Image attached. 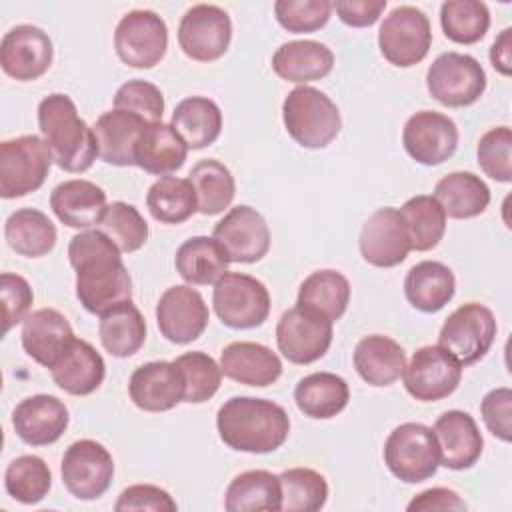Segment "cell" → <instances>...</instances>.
<instances>
[{
	"label": "cell",
	"instance_id": "1",
	"mask_svg": "<svg viewBox=\"0 0 512 512\" xmlns=\"http://www.w3.org/2000/svg\"><path fill=\"white\" fill-rule=\"evenodd\" d=\"M120 254L98 228L70 238L68 260L76 272V298L90 314L104 316L132 300V278Z\"/></svg>",
	"mask_w": 512,
	"mask_h": 512
},
{
	"label": "cell",
	"instance_id": "2",
	"mask_svg": "<svg viewBox=\"0 0 512 512\" xmlns=\"http://www.w3.org/2000/svg\"><path fill=\"white\" fill-rule=\"evenodd\" d=\"M216 430L220 440L248 454H268L278 450L290 434L288 412L266 398L232 396L216 414Z\"/></svg>",
	"mask_w": 512,
	"mask_h": 512
},
{
	"label": "cell",
	"instance_id": "3",
	"mask_svg": "<svg viewBox=\"0 0 512 512\" xmlns=\"http://www.w3.org/2000/svg\"><path fill=\"white\" fill-rule=\"evenodd\" d=\"M38 128L52 158L64 172H86L98 158L94 130L80 118L70 96L54 92L38 104Z\"/></svg>",
	"mask_w": 512,
	"mask_h": 512
},
{
	"label": "cell",
	"instance_id": "4",
	"mask_svg": "<svg viewBox=\"0 0 512 512\" xmlns=\"http://www.w3.org/2000/svg\"><path fill=\"white\" fill-rule=\"evenodd\" d=\"M282 120L290 138L302 148H326L342 128L338 106L314 86H298L282 102Z\"/></svg>",
	"mask_w": 512,
	"mask_h": 512
},
{
	"label": "cell",
	"instance_id": "5",
	"mask_svg": "<svg viewBox=\"0 0 512 512\" xmlns=\"http://www.w3.org/2000/svg\"><path fill=\"white\" fill-rule=\"evenodd\" d=\"M384 464L394 478L418 484L432 478L440 466V450L434 430L420 422L396 426L384 442Z\"/></svg>",
	"mask_w": 512,
	"mask_h": 512
},
{
	"label": "cell",
	"instance_id": "6",
	"mask_svg": "<svg viewBox=\"0 0 512 512\" xmlns=\"http://www.w3.org/2000/svg\"><path fill=\"white\" fill-rule=\"evenodd\" d=\"M54 158L36 134H24L0 144V196L4 200L22 198L36 192L52 166Z\"/></svg>",
	"mask_w": 512,
	"mask_h": 512
},
{
	"label": "cell",
	"instance_id": "7",
	"mask_svg": "<svg viewBox=\"0 0 512 512\" xmlns=\"http://www.w3.org/2000/svg\"><path fill=\"white\" fill-rule=\"evenodd\" d=\"M212 306L220 322L232 330H250L266 322L270 292L258 278L242 272H226L214 282Z\"/></svg>",
	"mask_w": 512,
	"mask_h": 512
},
{
	"label": "cell",
	"instance_id": "8",
	"mask_svg": "<svg viewBox=\"0 0 512 512\" xmlns=\"http://www.w3.org/2000/svg\"><path fill=\"white\" fill-rule=\"evenodd\" d=\"M430 96L448 108L476 104L486 90V72L482 64L462 52H444L434 58L426 72Z\"/></svg>",
	"mask_w": 512,
	"mask_h": 512
},
{
	"label": "cell",
	"instance_id": "9",
	"mask_svg": "<svg viewBox=\"0 0 512 512\" xmlns=\"http://www.w3.org/2000/svg\"><path fill=\"white\" fill-rule=\"evenodd\" d=\"M496 332L498 324L492 310L480 302H466L444 320L438 346L462 366H472L492 348Z\"/></svg>",
	"mask_w": 512,
	"mask_h": 512
},
{
	"label": "cell",
	"instance_id": "10",
	"mask_svg": "<svg viewBox=\"0 0 512 512\" xmlns=\"http://www.w3.org/2000/svg\"><path fill=\"white\" fill-rule=\"evenodd\" d=\"M432 46L428 16L416 6H396L384 16L378 30L380 54L398 68L422 62Z\"/></svg>",
	"mask_w": 512,
	"mask_h": 512
},
{
	"label": "cell",
	"instance_id": "11",
	"mask_svg": "<svg viewBox=\"0 0 512 512\" xmlns=\"http://www.w3.org/2000/svg\"><path fill=\"white\" fill-rule=\"evenodd\" d=\"M62 484L78 500H96L106 494L114 478V458L106 446L82 438L72 442L60 462Z\"/></svg>",
	"mask_w": 512,
	"mask_h": 512
},
{
	"label": "cell",
	"instance_id": "12",
	"mask_svg": "<svg viewBox=\"0 0 512 512\" xmlns=\"http://www.w3.org/2000/svg\"><path fill=\"white\" fill-rule=\"evenodd\" d=\"M168 26L152 10L126 12L114 30V50L130 68H154L166 54Z\"/></svg>",
	"mask_w": 512,
	"mask_h": 512
},
{
	"label": "cell",
	"instance_id": "13",
	"mask_svg": "<svg viewBox=\"0 0 512 512\" xmlns=\"http://www.w3.org/2000/svg\"><path fill=\"white\" fill-rule=\"evenodd\" d=\"M332 324V320L302 306L286 310L276 324L280 354L298 366L320 360L332 344Z\"/></svg>",
	"mask_w": 512,
	"mask_h": 512
},
{
	"label": "cell",
	"instance_id": "14",
	"mask_svg": "<svg viewBox=\"0 0 512 512\" xmlns=\"http://www.w3.org/2000/svg\"><path fill=\"white\" fill-rule=\"evenodd\" d=\"M232 40V20L216 4H194L178 24V44L182 52L196 62H214L222 58Z\"/></svg>",
	"mask_w": 512,
	"mask_h": 512
},
{
	"label": "cell",
	"instance_id": "15",
	"mask_svg": "<svg viewBox=\"0 0 512 512\" xmlns=\"http://www.w3.org/2000/svg\"><path fill=\"white\" fill-rule=\"evenodd\" d=\"M462 364L438 344L418 348L406 364L402 378L406 392L418 402L448 398L462 380Z\"/></svg>",
	"mask_w": 512,
	"mask_h": 512
},
{
	"label": "cell",
	"instance_id": "16",
	"mask_svg": "<svg viewBox=\"0 0 512 512\" xmlns=\"http://www.w3.org/2000/svg\"><path fill=\"white\" fill-rule=\"evenodd\" d=\"M210 320L202 294L190 284H176L162 292L156 304V324L160 334L172 344L198 340Z\"/></svg>",
	"mask_w": 512,
	"mask_h": 512
},
{
	"label": "cell",
	"instance_id": "17",
	"mask_svg": "<svg viewBox=\"0 0 512 512\" xmlns=\"http://www.w3.org/2000/svg\"><path fill=\"white\" fill-rule=\"evenodd\" d=\"M54 58L50 36L34 24H18L10 28L0 42V66L18 80H38L48 72Z\"/></svg>",
	"mask_w": 512,
	"mask_h": 512
},
{
	"label": "cell",
	"instance_id": "18",
	"mask_svg": "<svg viewBox=\"0 0 512 512\" xmlns=\"http://www.w3.org/2000/svg\"><path fill=\"white\" fill-rule=\"evenodd\" d=\"M404 150L424 166H438L452 158L458 148V128L442 112L420 110L412 114L402 130Z\"/></svg>",
	"mask_w": 512,
	"mask_h": 512
},
{
	"label": "cell",
	"instance_id": "19",
	"mask_svg": "<svg viewBox=\"0 0 512 512\" xmlns=\"http://www.w3.org/2000/svg\"><path fill=\"white\" fill-rule=\"evenodd\" d=\"M212 236L224 246L230 262L238 264L258 262L270 250V228L264 216L246 204L230 208L216 222Z\"/></svg>",
	"mask_w": 512,
	"mask_h": 512
},
{
	"label": "cell",
	"instance_id": "20",
	"mask_svg": "<svg viewBox=\"0 0 512 512\" xmlns=\"http://www.w3.org/2000/svg\"><path fill=\"white\" fill-rule=\"evenodd\" d=\"M358 248L370 266L394 268L402 264L410 252V238L400 210L384 206L372 212L362 224Z\"/></svg>",
	"mask_w": 512,
	"mask_h": 512
},
{
	"label": "cell",
	"instance_id": "21",
	"mask_svg": "<svg viewBox=\"0 0 512 512\" xmlns=\"http://www.w3.org/2000/svg\"><path fill=\"white\" fill-rule=\"evenodd\" d=\"M70 422L66 404L52 394L24 398L12 412L16 436L28 446H48L60 440Z\"/></svg>",
	"mask_w": 512,
	"mask_h": 512
},
{
	"label": "cell",
	"instance_id": "22",
	"mask_svg": "<svg viewBox=\"0 0 512 512\" xmlns=\"http://www.w3.org/2000/svg\"><path fill=\"white\" fill-rule=\"evenodd\" d=\"M432 430L440 450V466L448 470H468L480 460L484 438L468 412L448 410L436 418Z\"/></svg>",
	"mask_w": 512,
	"mask_h": 512
},
{
	"label": "cell",
	"instance_id": "23",
	"mask_svg": "<svg viewBox=\"0 0 512 512\" xmlns=\"http://www.w3.org/2000/svg\"><path fill=\"white\" fill-rule=\"evenodd\" d=\"M128 394L134 406L144 412L172 410L184 400L182 374L174 362H146L130 374Z\"/></svg>",
	"mask_w": 512,
	"mask_h": 512
},
{
	"label": "cell",
	"instance_id": "24",
	"mask_svg": "<svg viewBox=\"0 0 512 512\" xmlns=\"http://www.w3.org/2000/svg\"><path fill=\"white\" fill-rule=\"evenodd\" d=\"M76 336L66 316L54 308H40L22 322V348L44 368H52L74 344Z\"/></svg>",
	"mask_w": 512,
	"mask_h": 512
},
{
	"label": "cell",
	"instance_id": "25",
	"mask_svg": "<svg viewBox=\"0 0 512 512\" xmlns=\"http://www.w3.org/2000/svg\"><path fill=\"white\" fill-rule=\"evenodd\" d=\"M220 370L226 378L266 388L274 384L282 374V362L272 348L260 344V342H230L220 352Z\"/></svg>",
	"mask_w": 512,
	"mask_h": 512
},
{
	"label": "cell",
	"instance_id": "26",
	"mask_svg": "<svg viewBox=\"0 0 512 512\" xmlns=\"http://www.w3.org/2000/svg\"><path fill=\"white\" fill-rule=\"evenodd\" d=\"M106 206V192L82 178L64 180L50 194L52 212L68 228L90 230L98 226Z\"/></svg>",
	"mask_w": 512,
	"mask_h": 512
},
{
	"label": "cell",
	"instance_id": "27",
	"mask_svg": "<svg viewBox=\"0 0 512 512\" xmlns=\"http://www.w3.org/2000/svg\"><path fill=\"white\" fill-rule=\"evenodd\" d=\"M146 126V120L128 110L112 108L100 114L92 126L98 144V158L112 166H136L134 150Z\"/></svg>",
	"mask_w": 512,
	"mask_h": 512
},
{
	"label": "cell",
	"instance_id": "28",
	"mask_svg": "<svg viewBox=\"0 0 512 512\" xmlns=\"http://www.w3.org/2000/svg\"><path fill=\"white\" fill-rule=\"evenodd\" d=\"M50 376L66 394L88 396L102 386L106 364L90 342L76 338L68 352L50 368Z\"/></svg>",
	"mask_w": 512,
	"mask_h": 512
},
{
	"label": "cell",
	"instance_id": "29",
	"mask_svg": "<svg viewBox=\"0 0 512 512\" xmlns=\"http://www.w3.org/2000/svg\"><path fill=\"white\" fill-rule=\"evenodd\" d=\"M332 68V50L316 40H290L272 54V70L276 76L302 86L328 76Z\"/></svg>",
	"mask_w": 512,
	"mask_h": 512
},
{
	"label": "cell",
	"instance_id": "30",
	"mask_svg": "<svg viewBox=\"0 0 512 512\" xmlns=\"http://www.w3.org/2000/svg\"><path fill=\"white\" fill-rule=\"evenodd\" d=\"M352 362L366 384L384 388L402 376L406 368V352L394 338L370 334L356 344Z\"/></svg>",
	"mask_w": 512,
	"mask_h": 512
},
{
	"label": "cell",
	"instance_id": "31",
	"mask_svg": "<svg viewBox=\"0 0 512 512\" xmlns=\"http://www.w3.org/2000/svg\"><path fill=\"white\" fill-rule=\"evenodd\" d=\"M188 146L176 134L170 124L152 122L148 124L136 144L134 162L148 174L170 176L180 170L186 162Z\"/></svg>",
	"mask_w": 512,
	"mask_h": 512
},
{
	"label": "cell",
	"instance_id": "32",
	"mask_svg": "<svg viewBox=\"0 0 512 512\" xmlns=\"http://www.w3.org/2000/svg\"><path fill=\"white\" fill-rule=\"evenodd\" d=\"M456 292L454 272L436 260H422L414 264L404 278V294L412 308L434 314L442 310Z\"/></svg>",
	"mask_w": 512,
	"mask_h": 512
},
{
	"label": "cell",
	"instance_id": "33",
	"mask_svg": "<svg viewBox=\"0 0 512 512\" xmlns=\"http://www.w3.org/2000/svg\"><path fill=\"white\" fill-rule=\"evenodd\" d=\"M228 264L230 258L214 236H192L178 246L174 256L176 272L190 286L214 284L228 272Z\"/></svg>",
	"mask_w": 512,
	"mask_h": 512
},
{
	"label": "cell",
	"instance_id": "34",
	"mask_svg": "<svg viewBox=\"0 0 512 512\" xmlns=\"http://www.w3.org/2000/svg\"><path fill=\"white\" fill-rule=\"evenodd\" d=\"M350 400L348 382L334 372H312L298 380L294 402L298 410L314 420L338 416Z\"/></svg>",
	"mask_w": 512,
	"mask_h": 512
},
{
	"label": "cell",
	"instance_id": "35",
	"mask_svg": "<svg viewBox=\"0 0 512 512\" xmlns=\"http://www.w3.org/2000/svg\"><path fill=\"white\" fill-rule=\"evenodd\" d=\"M170 126L184 140L188 150H202L214 144L222 132V112L206 96H188L172 112Z\"/></svg>",
	"mask_w": 512,
	"mask_h": 512
},
{
	"label": "cell",
	"instance_id": "36",
	"mask_svg": "<svg viewBox=\"0 0 512 512\" xmlns=\"http://www.w3.org/2000/svg\"><path fill=\"white\" fill-rule=\"evenodd\" d=\"M434 198L448 218L466 220L480 216L490 204V188L474 172H450L434 186Z\"/></svg>",
	"mask_w": 512,
	"mask_h": 512
},
{
	"label": "cell",
	"instance_id": "37",
	"mask_svg": "<svg viewBox=\"0 0 512 512\" xmlns=\"http://www.w3.org/2000/svg\"><path fill=\"white\" fill-rule=\"evenodd\" d=\"M350 304L348 278L332 268L316 270L306 276L298 288L296 306L308 308L332 322L340 320Z\"/></svg>",
	"mask_w": 512,
	"mask_h": 512
},
{
	"label": "cell",
	"instance_id": "38",
	"mask_svg": "<svg viewBox=\"0 0 512 512\" xmlns=\"http://www.w3.org/2000/svg\"><path fill=\"white\" fill-rule=\"evenodd\" d=\"M280 506V480L268 470H246L234 476L224 494V508L228 512H276Z\"/></svg>",
	"mask_w": 512,
	"mask_h": 512
},
{
	"label": "cell",
	"instance_id": "39",
	"mask_svg": "<svg viewBox=\"0 0 512 512\" xmlns=\"http://www.w3.org/2000/svg\"><path fill=\"white\" fill-rule=\"evenodd\" d=\"M98 336L110 356L128 358L146 342V320L130 300L100 316Z\"/></svg>",
	"mask_w": 512,
	"mask_h": 512
},
{
	"label": "cell",
	"instance_id": "40",
	"mask_svg": "<svg viewBox=\"0 0 512 512\" xmlns=\"http://www.w3.org/2000/svg\"><path fill=\"white\" fill-rule=\"evenodd\" d=\"M4 236L8 246L26 258H40L56 244V226L36 208H20L4 222Z\"/></svg>",
	"mask_w": 512,
	"mask_h": 512
},
{
	"label": "cell",
	"instance_id": "41",
	"mask_svg": "<svg viewBox=\"0 0 512 512\" xmlns=\"http://www.w3.org/2000/svg\"><path fill=\"white\" fill-rule=\"evenodd\" d=\"M146 206L154 220L162 224H182L198 212L194 186L188 178L162 176L146 192Z\"/></svg>",
	"mask_w": 512,
	"mask_h": 512
},
{
	"label": "cell",
	"instance_id": "42",
	"mask_svg": "<svg viewBox=\"0 0 512 512\" xmlns=\"http://www.w3.org/2000/svg\"><path fill=\"white\" fill-rule=\"evenodd\" d=\"M188 180L194 186L198 212L204 216H214L224 212L236 194V182L228 166L220 160L206 158L192 166Z\"/></svg>",
	"mask_w": 512,
	"mask_h": 512
},
{
	"label": "cell",
	"instance_id": "43",
	"mask_svg": "<svg viewBox=\"0 0 512 512\" xmlns=\"http://www.w3.org/2000/svg\"><path fill=\"white\" fill-rule=\"evenodd\" d=\"M400 214L410 238V250L428 252L440 244L446 232V214L434 196L418 194L408 198Z\"/></svg>",
	"mask_w": 512,
	"mask_h": 512
},
{
	"label": "cell",
	"instance_id": "44",
	"mask_svg": "<svg viewBox=\"0 0 512 512\" xmlns=\"http://www.w3.org/2000/svg\"><path fill=\"white\" fill-rule=\"evenodd\" d=\"M440 26L456 44H476L490 28V10L480 0H446L440 6Z\"/></svg>",
	"mask_w": 512,
	"mask_h": 512
},
{
	"label": "cell",
	"instance_id": "45",
	"mask_svg": "<svg viewBox=\"0 0 512 512\" xmlns=\"http://www.w3.org/2000/svg\"><path fill=\"white\" fill-rule=\"evenodd\" d=\"M52 486V472L48 464L34 454L14 458L4 472V488L10 498L20 504H38L46 498Z\"/></svg>",
	"mask_w": 512,
	"mask_h": 512
},
{
	"label": "cell",
	"instance_id": "46",
	"mask_svg": "<svg viewBox=\"0 0 512 512\" xmlns=\"http://www.w3.org/2000/svg\"><path fill=\"white\" fill-rule=\"evenodd\" d=\"M280 490H282V506L284 512H316L324 508L328 500V482L326 478L304 466L288 468L278 474Z\"/></svg>",
	"mask_w": 512,
	"mask_h": 512
},
{
	"label": "cell",
	"instance_id": "47",
	"mask_svg": "<svg viewBox=\"0 0 512 512\" xmlns=\"http://www.w3.org/2000/svg\"><path fill=\"white\" fill-rule=\"evenodd\" d=\"M182 374L184 382V400L188 404H202L210 400L222 382L220 364L206 352L192 350L184 352L172 360Z\"/></svg>",
	"mask_w": 512,
	"mask_h": 512
},
{
	"label": "cell",
	"instance_id": "48",
	"mask_svg": "<svg viewBox=\"0 0 512 512\" xmlns=\"http://www.w3.org/2000/svg\"><path fill=\"white\" fill-rule=\"evenodd\" d=\"M118 248L120 252H136L148 240V224L136 206L128 202H112L106 206L98 226Z\"/></svg>",
	"mask_w": 512,
	"mask_h": 512
},
{
	"label": "cell",
	"instance_id": "49",
	"mask_svg": "<svg viewBox=\"0 0 512 512\" xmlns=\"http://www.w3.org/2000/svg\"><path fill=\"white\" fill-rule=\"evenodd\" d=\"M480 170L502 184L512 180V130L508 126H496L482 134L476 148Z\"/></svg>",
	"mask_w": 512,
	"mask_h": 512
},
{
	"label": "cell",
	"instance_id": "50",
	"mask_svg": "<svg viewBox=\"0 0 512 512\" xmlns=\"http://www.w3.org/2000/svg\"><path fill=\"white\" fill-rule=\"evenodd\" d=\"M330 0H276L274 16L278 24L292 34L316 32L328 24L332 16Z\"/></svg>",
	"mask_w": 512,
	"mask_h": 512
},
{
	"label": "cell",
	"instance_id": "51",
	"mask_svg": "<svg viewBox=\"0 0 512 512\" xmlns=\"http://www.w3.org/2000/svg\"><path fill=\"white\" fill-rule=\"evenodd\" d=\"M114 108L128 110L148 124L162 122L164 114V94L148 80H128L114 94Z\"/></svg>",
	"mask_w": 512,
	"mask_h": 512
},
{
	"label": "cell",
	"instance_id": "52",
	"mask_svg": "<svg viewBox=\"0 0 512 512\" xmlns=\"http://www.w3.org/2000/svg\"><path fill=\"white\" fill-rule=\"evenodd\" d=\"M0 294H2V310H4L2 312L4 334H8L10 328L26 320L34 302V292L26 278H22L20 274L4 272L0 276Z\"/></svg>",
	"mask_w": 512,
	"mask_h": 512
},
{
	"label": "cell",
	"instance_id": "53",
	"mask_svg": "<svg viewBox=\"0 0 512 512\" xmlns=\"http://www.w3.org/2000/svg\"><path fill=\"white\" fill-rule=\"evenodd\" d=\"M482 420L492 436L502 442L512 440V390L506 386L490 390L480 402Z\"/></svg>",
	"mask_w": 512,
	"mask_h": 512
},
{
	"label": "cell",
	"instance_id": "54",
	"mask_svg": "<svg viewBox=\"0 0 512 512\" xmlns=\"http://www.w3.org/2000/svg\"><path fill=\"white\" fill-rule=\"evenodd\" d=\"M116 512L132 510H154V512H176V500L160 486L154 484H132L124 488L114 504Z\"/></svg>",
	"mask_w": 512,
	"mask_h": 512
},
{
	"label": "cell",
	"instance_id": "55",
	"mask_svg": "<svg viewBox=\"0 0 512 512\" xmlns=\"http://www.w3.org/2000/svg\"><path fill=\"white\" fill-rule=\"evenodd\" d=\"M338 18L352 28H368L386 10V0H338L332 2Z\"/></svg>",
	"mask_w": 512,
	"mask_h": 512
},
{
	"label": "cell",
	"instance_id": "56",
	"mask_svg": "<svg viewBox=\"0 0 512 512\" xmlns=\"http://www.w3.org/2000/svg\"><path fill=\"white\" fill-rule=\"evenodd\" d=\"M408 512H428V510H466V502L460 498L458 492L450 488H428L416 494L408 506Z\"/></svg>",
	"mask_w": 512,
	"mask_h": 512
},
{
	"label": "cell",
	"instance_id": "57",
	"mask_svg": "<svg viewBox=\"0 0 512 512\" xmlns=\"http://www.w3.org/2000/svg\"><path fill=\"white\" fill-rule=\"evenodd\" d=\"M490 64L502 76L512 74V28H504L490 46Z\"/></svg>",
	"mask_w": 512,
	"mask_h": 512
}]
</instances>
